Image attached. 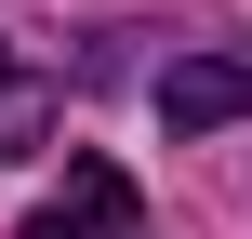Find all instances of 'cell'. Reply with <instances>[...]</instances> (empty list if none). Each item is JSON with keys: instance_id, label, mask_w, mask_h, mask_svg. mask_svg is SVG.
Returning <instances> with one entry per match:
<instances>
[{"instance_id": "cell-3", "label": "cell", "mask_w": 252, "mask_h": 239, "mask_svg": "<svg viewBox=\"0 0 252 239\" xmlns=\"http://www.w3.org/2000/svg\"><path fill=\"white\" fill-rule=\"evenodd\" d=\"M53 106H66V93H53L40 67H13V53H0V160H27V146L53 133Z\"/></svg>"}, {"instance_id": "cell-2", "label": "cell", "mask_w": 252, "mask_h": 239, "mask_svg": "<svg viewBox=\"0 0 252 239\" xmlns=\"http://www.w3.org/2000/svg\"><path fill=\"white\" fill-rule=\"evenodd\" d=\"M159 120H173V133H226V120H252V53H186V67L159 80Z\"/></svg>"}, {"instance_id": "cell-1", "label": "cell", "mask_w": 252, "mask_h": 239, "mask_svg": "<svg viewBox=\"0 0 252 239\" xmlns=\"http://www.w3.org/2000/svg\"><path fill=\"white\" fill-rule=\"evenodd\" d=\"M27 239H133V173L120 160H66V186L27 213Z\"/></svg>"}]
</instances>
